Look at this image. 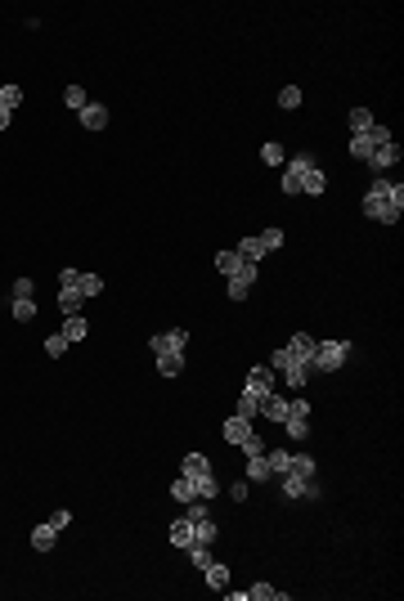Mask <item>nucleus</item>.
Instances as JSON below:
<instances>
[{"mask_svg":"<svg viewBox=\"0 0 404 601\" xmlns=\"http://www.w3.org/2000/svg\"><path fill=\"white\" fill-rule=\"evenodd\" d=\"M364 216L377 220V225H400V216H404V184L377 175L369 184V193H364Z\"/></svg>","mask_w":404,"mask_h":601,"instance_id":"nucleus-1","label":"nucleus"},{"mask_svg":"<svg viewBox=\"0 0 404 601\" xmlns=\"http://www.w3.org/2000/svg\"><path fill=\"white\" fill-rule=\"evenodd\" d=\"M346 359H350V341H346V337H324L319 346H314L310 373H337Z\"/></svg>","mask_w":404,"mask_h":601,"instance_id":"nucleus-2","label":"nucleus"},{"mask_svg":"<svg viewBox=\"0 0 404 601\" xmlns=\"http://www.w3.org/2000/svg\"><path fill=\"white\" fill-rule=\"evenodd\" d=\"M269 368H274V373H283L292 390H301L305 382H310V368H305V364H301V359H297V354H292L288 346H278L274 354H269Z\"/></svg>","mask_w":404,"mask_h":601,"instance_id":"nucleus-3","label":"nucleus"},{"mask_svg":"<svg viewBox=\"0 0 404 601\" xmlns=\"http://www.w3.org/2000/svg\"><path fill=\"white\" fill-rule=\"evenodd\" d=\"M386 140H391V130L382 126V121H373V126H369V130H364V135H350V144H346V153L355 157V162H369V153L377 149V144H386Z\"/></svg>","mask_w":404,"mask_h":601,"instance_id":"nucleus-4","label":"nucleus"},{"mask_svg":"<svg viewBox=\"0 0 404 601\" xmlns=\"http://www.w3.org/2000/svg\"><path fill=\"white\" fill-rule=\"evenodd\" d=\"M319 162H314V153H297V157H288L283 162V193L288 198H297L301 193V180H305V171H314Z\"/></svg>","mask_w":404,"mask_h":601,"instance_id":"nucleus-5","label":"nucleus"},{"mask_svg":"<svg viewBox=\"0 0 404 601\" xmlns=\"http://www.w3.org/2000/svg\"><path fill=\"white\" fill-rule=\"evenodd\" d=\"M256 278H261V265L243 261V265H238V274H229V278H225V292H229V301H247V292L256 287Z\"/></svg>","mask_w":404,"mask_h":601,"instance_id":"nucleus-6","label":"nucleus"},{"mask_svg":"<svg viewBox=\"0 0 404 601\" xmlns=\"http://www.w3.org/2000/svg\"><path fill=\"white\" fill-rule=\"evenodd\" d=\"M278 489H283V498H301V502H319L324 498L319 481H297V476H278Z\"/></svg>","mask_w":404,"mask_h":601,"instance_id":"nucleus-7","label":"nucleus"},{"mask_svg":"<svg viewBox=\"0 0 404 601\" xmlns=\"http://www.w3.org/2000/svg\"><path fill=\"white\" fill-rule=\"evenodd\" d=\"M149 350H153V354H166V350L185 354V350H189V333H185V328H171V333H157V337H149Z\"/></svg>","mask_w":404,"mask_h":601,"instance_id":"nucleus-8","label":"nucleus"},{"mask_svg":"<svg viewBox=\"0 0 404 601\" xmlns=\"http://www.w3.org/2000/svg\"><path fill=\"white\" fill-rule=\"evenodd\" d=\"M274 377H278V373H274L269 364H256L252 373H247V390H252V395H261V399H265L269 390H274Z\"/></svg>","mask_w":404,"mask_h":601,"instance_id":"nucleus-9","label":"nucleus"},{"mask_svg":"<svg viewBox=\"0 0 404 601\" xmlns=\"http://www.w3.org/2000/svg\"><path fill=\"white\" fill-rule=\"evenodd\" d=\"M396 162H400V144H396V140H386V144H377V149L369 153V166L377 171V175H382V171H391V166H396Z\"/></svg>","mask_w":404,"mask_h":601,"instance_id":"nucleus-10","label":"nucleus"},{"mask_svg":"<svg viewBox=\"0 0 404 601\" xmlns=\"http://www.w3.org/2000/svg\"><path fill=\"white\" fill-rule=\"evenodd\" d=\"M283 476H297V481H314V476H319V462H314L310 453H292ZM274 481H278V476H274Z\"/></svg>","mask_w":404,"mask_h":601,"instance_id":"nucleus-11","label":"nucleus"},{"mask_svg":"<svg viewBox=\"0 0 404 601\" xmlns=\"http://www.w3.org/2000/svg\"><path fill=\"white\" fill-rule=\"evenodd\" d=\"M261 413H265L269 422H278V426H283V418L292 413V399H283V395H278V390H269V395L261 399Z\"/></svg>","mask_w":404,"mask_h":601,"instance_id":"nucleus-12","label":"nucleus"},{"mask_svg":"<svg viewBox=\"0 0 404 601\" xmlns=\"http://www.w3.org/2000/svg\"><path fill=\"white\" fill-rule=\"evenodd\" d=\"M220 435H225L229 445H243V440L252 435V422H247V418H238V413H229L225 426H220Z\"/></svg>","mask_w":404,"mask_h":601,"instance_id":"nucleus-13","label":"nucleus"},{"mask_svg":"<svg viewBox=\"0 0 404 601\" xmlns=\"http://www.w3.org/2000/svg\"><path fill=\"white\" fill-rule=\"evenodd\" d=\"M314 346H319V337H310V333H292V341H288V350L297 354L305 368H310V359H314Z\"/></svg>","mask_w":404,"mask_h":601,"instance_id":"nucleus-14","label":"nucleus"},{"mask_svg":"<svg viewBox=\"0 0 404 601\" xmlns=\"http://www.w3.org/2000/svg\"><path fill=\"white\" fill-rule=\"evenodd\" d=\"M166 538H171V547L185 552V547L193 543V521H189V516H176V521H171V530H166Z\"/></svg>","mask_w":404,"mask_h":601,"instance_id":"nucleus-15","label":"nucleus"},{"mask_svg":"<svg viewBox=\"0 0 404 601\" xmlns=\"http://www.w3.org/2000/svg\"><path fill=\"white\" fill-rule=\"evenodd\" d=\"M59 333L68 337V346H77V341H85V337H90V323H85V314H68Z\"/></svg>","mask_w":404,"mask_h":601,"instance_id":"nucleus-16","label":"nucleus"},{"mask_svg":"<svg viewBox=\"0 0 404 601\" xmlns=\"http://www.w3.org/2000/svg\"><path fill=\"white\" fill-rule=\"evenodd\" d=\"M77 117H81L85 130H108V108H104V104H85Z\"/></svg>","mask_w":404,"mask_h":601,"instance_id":"nucleus-17","label":"nucleus"},{"mask_svg":"<svg viewBox=\"0 0 404 601\" xmlns=\"http://www.w3.org/2000/svg\"><path fill=\"white\" fill-rule=\"evenodd\" d=\"M180 471H185L189 481H207V476H212V462H207L202 453H185V462H180Z\"/></svg>","mask_w":404,"mask_h":601,"instance_id":"nucleus-18","label":"nucleus"},{"mask_svg":"<svg viewBox=\"0 0 404 601\" xmlns=\"http://www.w3.org/2000/svg\"><path fill=\"white\" fill-rule=\"evenodd\" d=\"M189 521H193V543H207V547H212L216 534H220L216 521H212V512H207V516H189Z\"/></svg>","mask_w":404,"mask_h":601,"instance_id":"nucleus-19","label":"nucleus"},{"mask_svg":"<svg viewBox=\"0 0 404 601\" xmlns=\"http://www.w3.org/2000/svg\"><path fill=\"white\" fill-rule=\"evenodd\" d=\"M234 252L243 256V261H252V265H261V261H265V256H269V252H265V242H261V238H256V234H247V238H243V242H238V247H234Z\"/></svg>","mask_w":404,"mask_h":601,"instance_id":"nucleus-20","label":"nucleus"},{"mask_svg":"<svg viewBox=\"0 0 404 601\" xmlns=\"http://www.w3.org/2000/svg\"><path fill=\"white\" fill-rule=\"evenodd\" d=\"M202 579L212 593H225L229 588V566H220V561H212V566H202Z\"/></svg>","mask_w":404,"mask_h":601,"instance_id":"nucleus-21","label":"nucleus"},{"mask_svg":"<svg viewBox=\"0 0 404 601\" xmlns=\"http://www.w3.org/2000/svg\"><path fill=\"white\" fill-rule=\"evenodd\" d=\"M54 543H59V530H54L50 521L32 530V547H36V552H54Z\"/></svg>","mask_w":404,"mask_h":601,"instance_id":"nucleus-22","label":"nucleus"},{"mask_svg":"<svg viewBox=\"0 0 404 601\" xmlns=\"http://www.w3.org/2000/svg\"><path fill=\"white\" fill-rule=\"evenodd\" d=\"M153 359H157V373H162V377H180V373H185V354H176V350L153 354Z\"/></svg>","mask_w":404,"mask_h":601,"instance_id":"nucleus-23","label":"nucleus"},{"mask_svg":"<svg viewBox=\"0 0 404 601\" xmlns=\"http://www.w3.org/2000/svg\"><path fill=\"white\" fill-rule=\"evenodd\" d=\"M247 601H288V593L261 579V583H252V588H247Z\"/></svg>","mask_w":404,"mask_h":601,"instance_id":"nucleus-24","label":"nucleus"},{"mask_svg":"<svg viewBox=\"0 0 404 601\" xmlns=\"http://www.w3.org/2000/svg\"><path fill=\"white\" fill-rule=\"evenodd\" d=\"M171 498H176L180 507H185V502H193V498H198V485H193L189 476L180 471V481H171Z\"/></svg>","mask_w":404,"mask_h":601,"instance_id":"nucleus-25","label":"nucleus"},{"mask_svg":"<svg viewBox=\"0 0 404 601\" xmlns=\"http://www.w3.org/2000/svg\"><path fill=\"white\" fill-rule=\"evenodd\" d=\"M238 265H243V256H238L234 247H225V252H216V274H220V278H229V274H238Z\"/></svg>","mask_w":404,"mask_h":601,"instance_id":"nucleus-26","label":"nucleus"},{"mask_svg":"<svg viewBox=\"0 0 404 601\" xmlns=\"http://www.w3.org/2000/svg\"><path fill=\"white\" fill-rule=\"evenodd\" d=\"M234 413H238V418H247V422H252L256 413H261V395H252V390L243 386V395L234 399Z\"/></svg>","mask_w":404,"mask_h":601,"instance_id":"nucleus-27","label":"nucleus"},{"mask_svg":"<svg viewBox=\"0 0 404 601\" xmlns=\"http://www.w3.org/2000/svg\"><path fill=\"white\" fill-rule=\"evenodd\" d=\"M247 481H252V485H265V481H274V471H269L265 453H256V458H247Z\"/></svg>","mask_w":404,"mask_h":601,"instance_id":"nucleus-28","label":"nucleus"},{"mask_svg":"<svg viewBox=\"0 0 404 601\" xmlns=\"http://www.w3.org/2000/svg\"><path fill=\"white\" fill-rule=\"evenodd\" d=\"M81 305H85V297L77 287H59V310H63V318L68 314H81Z\"/></svg>","mask_w":404,"mask_h":601,"instance_id":"nucleus-29","label":"nucleus"},{"mask_svg":"<svg viewBox=\"0 0 404 601\" xmlns=\"http://www.w3.org/2000/svg\"><path fill=\"white\" fill-rule=\"evenodd\" d=\"M77 292H81L85 301L104 297V278H99V274H85V269H81V278H77Z\"/></svg>","mask_w":404,"mask_h":601,"instance_id":"nucleus-30","label":"nucleus"},{"mask_svg":"<svg viewBox=\"0 0 404 601\" xmlns=\"http://www.w3.org/2000/svg\"><path fill=\"white\" fill-rule=\"evenodd\" d=\"M346 121H350V135H364V130H369V126H373L377 117H373V108H360V104H355Z\"/></svg>","mask_w":404,"mask_h":601,"instance_id":"nucleus-31","label":"nucleus"},{"mask_svg":"<svg viewBox=\"0 0 404 601\" xmlns=\"http://www.w3.org/2000/svg\"><path fill=\"white\" fill-rule=\"evenodd\" d=\"M324 189H328L324 171H319V166H314V171H305V180H301V193H310V198H324Z\"/></svg>","mask_w":404,"mask_h":601,"instance_id":"nucleus-32","label":"nucleus"},{"mask_svg":"<svg viewBox=\"0 0 404 601\" xmlns=\"http://www.w3.org/2000/svg\"><path fill=\"white\" fill-rule=\"evenodd\" d=\"M283 431H288V440H305V435H310V418L288 413V418H283Z\"/></svg>","mask_w":404,"mask_h":601,"instance_id":"nucleus-33","label":"nucleus"},{"mask_svg":"<svg viewBox=\"0 0 404 601\" xmlns=\"http://www.w3.org/2000/svg\"><path fill=\"white\" fill-rule=\"evenodd\" d=\"M63 104L72 108V113H81V108L90 104V94H85V85H63Z\"/></svg>","mask_w":404,"mask_h":601,"instance_id":"nucleus-34","label":"nucleus"},{"mask_svg":"<svg viewBox=\"0 0 404 601\" xmlns=\"http://www.w3.org/2000/svg\"><path fill=\"white\" fill-rule=\"evenodd\" d=\"M0 108L18 113V108H23V85H0Z\"/></svg>","mask_w":404,"mask_h":601,"instance_id":"nucleus-35","label":"nucleus"},{"mask_svg":"<svg viewBox=\"0 0 404 601\" xmlns=\"http://www.w3.org/2000/svg\"><path fill=\"white\" fill-rule=\"evenodd\" d=\"M261 162H265V166H283V162H288L283 144H274V140H269V144H261Z\"/></svg>","mask_w":404,"mask_h":601,"instance_id":"nucleus-36","label":"nucleus"},{"mask_svg":"<svg viewBox=\"0 0 404 601\" xmlns=\"http://www.w3.org/2000/svg\"><path fill=\"white\" fill-rule=\"evenodd\" d=\"M301 85H283V90H278V108H283V113H292V108H301Z\"/></svg>","mask_w":404,"mask_h":601,"instance_id":"nucleus-37","label":"nucleus"},{"mask_svg":"<svg viewBox=\"0 0 404 601\" xmlns=\"http://www.w3.org/2000/svg\"><path fill=\"white\" fill-rule=\"evenodd\" d=\"M45 354H50V359H63V354H68V337L63 333H50V337H45Z\"/></svg>","mask_w":404,"mask_h":601,"instance_id":"nucleus-38","label":"nucleus"},{"mask_svg":"<svg viewBox=\"0 0 404 601\" xmlns=\"http://www.w3.org/2000/svg\"><path fill=\"white\" fill-rule=\"evenodd\" d=\"M185 552H189V561H193L198 570H202V566H212V547H207V543H189Z\"/></svg>","mask_w":404,"mask_h":601,"instance_id":"nucleus-39","label":"nucleus"},{"mask_svg":"<svg viewBox=\"0 0 404 601\" xmlns=\"http://www.w3.org/2000/svg\"><path fill=\"white\" fill-rule=\"evenodd\" d=\"M9 314H14L18 323H32V318H36V301H14V305H9Z\"/></svg>","mask_w":404,"mask_h":601,"instance_id":"nucleus-40","label":"nucleus"},{"mask_svg":"<svg viewBox=\"0 0 404 601\" xmlns=\"http://www.w3.org/2000/svg\"><path fill=\"white\" fill-rule=\"evenodd\" d=\"M256 238L265 242V252H278V247H283V229H274V225H269V229H261Z\"/></svg>","mask_w":404,"mask_h":601,"instance_id":"nucleus-41","label":"nucleus"},{"mask_svg":"<svg viewBox=\"0 0 404 601\" xmlns=\"http://www.w3.org/2000/svg\"><path fill=\"white\" fill-rule=\"evenodd\" d=\"M9 292H14V301H32L36 297V283H32V278H14V287H9Z\"/></svg>","mask_w":404,"mask_h":601,"instance_id":"nucleus-42","label":"nucleus"},{"mask_svg":"<svg viewBox=\"0 0 404 601\" xmlns=\"http://www.w3.org/2000/svg\"><path fill=\"white\" fill-rule=\"evenodd\" d=\"M193 485H198V498H202V502H212V498L220 494V481H216V476H207V481H193Z\"/></svg>","mask_w":404,"mask_h":601,"instance_id":"nucleus-43","label":"nucleus"},{"mask_svg":"<svg viewBox=\"0 0 404 601\" xmlns=\"http://www.w3.org/2000/svg\"><path fill=\"white\" fill-rule=\"evenodd\" d=\"M238 449H243V453H247V458H256V453H265L269 445H265V440H261V435H256V431H252V435H247V440H243V445H238Z\"/></svg>","mask_w":404,"mask_h":601,"instance_id":"nucleus-44","label":"nucleus"},{"mask_svg":"<svg viewBox=\"0 0 404 601\" xmlns=\"http://www.w3.org/2000/svg\"><path fill=\"white\" fill-rule=\"evenodd\" d=\"M77 278H81L77 265H63V269H59V287H77Z\"/></svg>","mask_w":404,"mask_h":601,"instance_id":"nucleus-45","label":"nucleus"},{"mask_svg":"<svg viewBox=\"0 0 404 601\" xmlns=\"http://www.w3.org/2000/svg\"><path fill=\"white\" fill-rule=\"evenodd\" d=\"M50 525H54V530H59V534H63V530H68V525H72V512H68V507H59V512H50Z\"/></svg>","mask_w":404,"mask_h":601,"instance_id":"nucleus-46","label":"nucleus"},{"mask_svg":"<svg viewBox=\"0 0 404 601\" xmlns=\"http://www.w3.org/2000/svg\"><path fill=\"white\" fill-rule=\"evenodd\" d=\"M247 489H252L247 481H234V485H229V498H234V502H243V498H247Z\"/></svg>","mask_w":404,"mask_h":601,"instance_id":"nucleus-47","label":"nucleus"},{"mask_svg":"<svg viewBox=\"0 0 404 601\" xmlns=\"http://www.w3.org/2000/svg\"><path fill=\"white\" fill-rule=\"evenodd\" d=\"M9 121H14V113H9V108H0V130H9Z\"/></svg>","mask_w":404,"mask_h":601,"instance_id":"nucleus-48","label":"nucleus"}]
</instances>
